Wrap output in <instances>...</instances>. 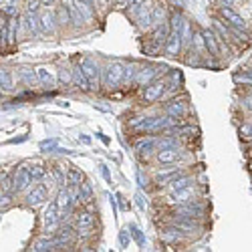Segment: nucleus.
I'll use <instances>...</instances> for the list:
<instances>
[{
	"label": "nucleus",
	"mask_w": 252,
	"mask_h": 252,
	"mask_svg": "<svg viewBox=\"0 0 252 252\" xmlns=\"http://www.w3.org/2000/svg\"><path fill=\"white\" fill-rule=\"evenodd\" d=\"M123 69L125 65L119 61H113V63H107L103 69H101V85L105 89H117L121 83H123Z\"/></svg>",
	"instance_id": "obj_1"
},
{
	"label": "nucleus",
	"mask_w": 252,
	"mask_h": 252,
	"mask_svg": "<svg viewBox=\"0 0 252 252\" xmlns=\"http://www.w3.org/2000/svg\"><path fill=\"white\" fill-rule=\"evenodd\" d=\"M81 71L85 75L87 83H89V91H99L101 89V67L93 57H83L79 61Z\"/></svg>",
	"instance_id": "obj_2"
},
{
	"label": "nucleus",
	"mask_w": 252,
	"mask_h": 252,
	"mask_svg": "<svg viewBox=\"0 0 252 252\" xmlns=\"http://www.w3.org/2000/svg\"><path fill=\"white\" fill-rule=\"evenodd\" d=\"M165 71H167L165 65H141L135 79H133V85L135 87H145L148 83L159 79V75H163Z\"/></svg>",
	"instance_id": "obj_3"
},
{
	"label": "nucleus",
	"mask_w": 252,
	"mask_h": 252,
	"mask_svg": "<svg viewBox=\"0 0 252 252\" xmlns=\"http://www.w3.org/2000/svg\"><path fill=\"white\" fill-rule=\"evenodd\" d=\"M16 36H18V14L8 16L2 23V27H0V45L12 47L16 43Z\"/></svg>",
	"instance_id": "obj_4"
},
{
	"label": "nucleus",
	"mask_w": 252,
	"mask_h": 252,
	"mask_svg": "<svg viewBox=\"0 0 252 252\" xmlns=\"http://www.w3.org/2000/svg\"><path fill=\"white\" fill-rule=\"evenodd\" d=\"M59 226H61V214H59V208H57L55 200H51L43 212V228H45L47 236H53Z\"/></svg>",
	"instance_id": "obj_5"
},
{
	"label": "nucleus",
	"mask_w": 252,
	"mask_h": 252,
	"mask_svg": "<svg viewBox=\"0 0 252 252\" xmlns=\"http://www.w3.org/2000/svg\"><path fill=\"white\" fill-rule=\"evenodd\" d=\"M55 204L59 208V214H61V222H65V216H69L73 210H75V202H73V196L69 192V188H59L57 190V196H55Z\"/></svg>",
	"instance_id": "obj_6"
},
{
	"label": "nucleus",
	"mask_w": 252,
	"mask_h": 252,
	"mask_svg": "<svg viewBox=\"0 0 252 252\" xmlns=\"http://www.w3.org/2000/svg\"><path fill=\"white\" fill-rule=\"evenodd\" d=\"M12 178H14V194H25L34 184L31 174H29V163H20L12 172Z\"/></svg>",
	"instance_id": "obj_7"
},
{
	"label": "nucleus",
	"mask_w": 252,
	"mask_h": 252,
	"mask_svg": "<svg viewBox=\"0 0 252 252\" xmlns=\"http://www.w3.org/2000/svg\"><path fill=\"white\" fill-rule=\"evenodd\" d=\"M200 36H202V43H204V51H206L210 57H220V53H222L220 36H218L212 29H202V31H200Z\"/></svg>",
	"instance_id": "obj_8"
},
{
	"label": "nucleus",
	"mask_w": 252,
	"mask_h": 252,
	"mask_svg": "<svg viewBox=\"0 0 252 252\" xmlns=\"http://www.w3.org/2000/svg\"><path fill=\"white\" fill-rule=\"evenodd\" d=\"M163 93H165V81L163 79H156V81L148 83V85L143 87L141 99H143V103H156V101H159L163 97Z\"/></svg>",
	"instance_id": "obj_9"
},
{
	"label": "nucleus",
	"mask_w": 252,
	"mask_h": 252,
	"mask_svg": "<svg viewBox=\"0 0 252 252\" xmlns=\"http://www.w3.org/2000/svg\"><path fill=\"white\" fill-rule=\"evenodd\" d=\"M47 200H49V192L40 184L29 188V190L25 192V204L29 208H38V206H43Z\"/></svg>",
	"instance_id": "obj_10"
},
{
	"label": "nucleus",
	"mask_w": 252,
	"mask_h": 252,
	"mask_svg": "<svg viewBox=\"0 0 252 252\" xmlns=\"http://www.w3.org/2000/svg\"><path fill=\"white\" fill-rule=\"evenodd\" d=\"M196 196H198V188H196V184H192V186H188V188H182V190L170 192V196H167V202L174 204V206H180V204H188V202L196 200Z\"/></svg>",
	"instance_id": "obj_11"
},
{
	"label": "nucleus",
	"mask_w": 252,
	"mask_h": 252,
	"mask_svg": "<svg viewBox=\"0 0 252 252\" xmlns=\"http://www.w3.org/2000/svg\"><path fill=\"white\" fill-rule=\"evenodd\" d=\"M38 25H40V32H45V34H57L59 32L57 14L51 8H47L38 14Z\"/></svg>",
	"instance_id": "obj_12"
},
{
	"label": "nucleus",
	"mask_w": 252,
	"mask_h": 252,
	"mask_svg": "<svg viewBox=\"0 0 252 252\" xmlns=\"http://www.w3.org/2000/svg\"><path fill=\"white\" fill-rule=\"evenodd\" d=\"M163 113L170 115V117H178V119H184L188 115V99L186 97H176L172 101H167L163 105Z\"/></svg>",
	"instance_id": "obj_13"
},
{
	"label": "nucleus",
	"mask_w": 252,
	"mask_h": 252,
	"mask_svg": "<svg viewBox=\"0 0 252 252\" xmlns=\"http://www.w3.org/2000/svg\"><path fill=\"white\" fill-rule=\"evenodd\" d=\"M163 53L165 57H180L182 55V36H180V31H170V34H167L165 43H163Z\"/></svg>",
	"instance_id": "obj_14"
},
{
	"label": "nucleus",
	"mask_w": 252,
	"mask_h": 252,
	"mask_svg": "<svg viewBox=\"0 0 252 252\" xmlns=\"http://www.w3.org/2000/svg\"><path fill=\"white\" fill-rule=\"evenodd\" d=\"M182 159H184L182 148H176V150H156V161L161 163V165H176Z\"/></svg>",
	"instance_id": "obj_15"
},
{
	"label": "nucleus",
	"mask_w": 252,
	"mask_h": 252,
	"mask_svg": "<svg viewBox=\"0 0 252 252\" xmlns=\"http://www.w3.org/2000/svg\"><path fill=\"white\" fill-rule=\"evenodd\" d=\"M133 150H135V154L139 158H148L150 154H156V150H158V137L145 135V137L137 139L135 145H133Z\"/></svg>",
	"instance_id": "obj_16"
},
{
	"label": "nucleus",
	"mask_w": 252,
	"mask_h": 252,
	"mask_svg": "<svg viewBox=\"0 0 252 252\" xmlns=\"http://www.w3.org/2000/svg\"><path fill=\"white\" fill-rule=\"evenodd\" d=\"M204 214V206L198 204L196 200L188 202V204H180L174 210V216H186V218H200Z\"/></svg>",
	"instance_id": "obj_17"
},
{
	"label": "nucleus",
	"mask_w": 252,
	"mask_h": 252,
	"mask_svg": "<svg viewBox=\"0 0 252 252\" xmlns=\"http://www.w3.org/2000/svg\"><path fill=\"white\" fill-rule=\"evenodd\" d=\"M220 18L226 20V23L230 27H236V29H244L246 23H244V18L232 8V6H226V4H220Z\"/></svg>",
	"instance_id": "obj_18"
},
{
	"label": "nucleus",
	"mask_w": 252,
	"mask_h": 252,
	"mask_svg": "<svg viewBox=\"0 0 252 252\" xmlns=\"http://www.w3.org/2000/svg\"><path fill=\"white\" fill-rule=\"evenodd\" d=\"M180 174H184V170L182 167H161V170H158L156 174H154V180H156V184H159V186H167L170 184L176 176H180Z\"/></svg>",
	"instance_id": "obj_19"
},
{
	"label": "nucleus",
	"mask_w": 252,
	"mask_h": 252,
	"mask_svg": "<svg viewBox=\"0 0 252 252\" xmlns=\"http://www.w3.org/2000/svg\"><path fill=\"white\" fill-rule=\"evenodd\" d=\"M135 18H137V27L141 29V31H150L152 29V6L150 4H141L135 12Z\"/></svg>",
	"instance_id": "obj_20"
},
{
	"label": "nucleus",
	"mask_w": 252,
	"mask_h": 252,
	"mask_svg": "<svg viewBox=\"0 0 252 252\" xmlns=\"http://www.w3.org/2000/svg\"><path fill=\"white\" fill-rule=\"evenodd\" d=\"M61 4H65L67 10H69V25H71L73 29H81L83 23H85V18H83V14L79 12L75 0H61Z\"/></svg>",
	"instance_id": "obj_21"
},
{
	"label": "nucleus",
	"mask_w": 252,
	"mask_h": 252,
	"mask_svg": "<svg viewBox=\"0 0 252 252\" xmlns=\"http://www.w3.org/2000/svg\"><path fill=\"white\" fill-rule=\"evenodd\" d=\"M73 228H95V214L89 210H79L73 216Z\"/></svg>",
	"instance_id": "obj_22"
},
{
	"label": "nucleus",
	"mask_w": 252,
	"mask_h": 252,
	"mask_svg": "<svg viewBox=\"0 0 252 252\" xmlns=\"http://www.w3.org/2000/svg\"><path fill=\"white\" fill-rule=\"evenodd\" d=\"M36 71V79H38V83H40V85H45L47 89H55L57 87V75L49 69V67H36L34 69Z\"/></svg>",
	"instance_id": "obj_23"
},
{
	"label": "nucleus",
	"mask_w": 252,
	"mask_h": 252,
	"mask_svg": "<svg viewBox=\"0 0 252 252\" xmlns=\"http://www.w3.org/2000/svg\"><path fill=\"white\" fill-rule=\"evenodd\" d=\"M0 91L2 93L14 91V71L8 67H0Z\"/></svg>",
	"instance_id": "obj_24"
},
{
	"label": "nucleus",
	"mask_w": 252,
	"mask_h": 252,
	"mask_svg": "<svg viewBox=\"0 0 252 252\" xmlns=\"http://www.w3.org/2000/svg\"><path fill=\"white\" fill-rule=\"evenodd\" d=\"M192 184H196V178L192 176V174H180V176H176L170 184H167V190L170 192H176V190H182V188H188V186H192Z\"/></svg>",
	"instance_id": "obj_25"
},
{
	"label": "nucleus",
	"mask_w": 252,
	"mask_h": 252,
	"mask_svg": "<svg viewBox=\"0 0 252 252\" xmlns=\"http://www.w3.org/2000/svg\"><path fill=\"white\" fill-rule=\"evenodd\" d=\"M172 224L174 226H178L184 234H192V232H196L198 230V222H196V218H186V216H174V220H172Z\"/></svg>",
	"instance_id": "obj_26"
},
{
	"label": "nucleus",
	"mask_w": 252,
	"mask_h": 252,
	"mask_svg": "<svg viewBox=\"0 0 252 252\" xmlns=\"http://www.w3.org/2000/svg\"><path fill=\"white\" fill-rule=\"evenodd\" d=\"M159 238L163 240V242H170V244H176V242H180L182 238H184V232L178 228V226H174V224H170L167 228H163L161 232H159Z\"/></svg>",
	"instance_id": "obj_27"
},
{
	"label": "nucleus",
	"mask_w": 252,
	"mask_h": 252,
	"mask_svg": "<svg viewBox=\"0 0 252 252\" xmlns=\"http://www.w3.org/2000/svg\"><path fill=\"white\" fill-rule=\"evenodd\" d=\"M167 34H170V25H167V23H163V25H159V27L154 29V34H152L154 49H161V47H163Z\"/></svg>",
	"instance_id": "obj_28"
},
{
	"label": "nucleus",
	"mask_w": 252,
	"mask_h": 252,
	"mask_svg": "<svg viewBox=\"0 0 252 252\" xmlns=\"http://www.w3.org/2000/svg\"><path fill=\"white\" fill-rule=\"evenodd\" d=\"M176 148H182V141L178 135L163 133L161 137H158V150H176Z\"/></svg>",
	"instance_id": "obj_29"
},
{
	"label": "nucleus",
	"mask_w": 252,
	"mask_h": 252,
	"mask_svg": "<svg viewBox=\"0 0 252 252\" xmlns=\"http://www.w3.org/2000/svg\"><path fill=\"white\" fill-rule=\"evenodd\" d=\"M163 23H167L165 6L159 4V2H156V4L152 6V29H156V27H159V25H163Z\"/></svg>",
	"instance_id": "obj_30"
},
{
	"label": "nucleus",
	"mask_w": 252,
	"mask_h": 252,
	"mask_svg": "<svg viewBox=\"0 0 252 252\" xmlns=\"http://www.w3.org/2000/svg\"><path fill=\"white\" fill-rule=\"evenodd\" d=\"M16 75H18L20 83H25L27 87H34L36 83H38V79H36V71L31 69V67H20Z\"/></svg>",
	"instance_id": "obj_31"
},
{
	"label": "nucleus",
	"mask_w": 252,
	"mask_h": 252,
	"mask_svg": "<svg viewBox=\"0 0 252 252\" xmlns=\"http://www.w3.org/2000/svg\"><path fill=\"white\" fill-rule=\"evenodd\" d=\"M95 196V190H93V184L83 180L81 186H79V204H89Z\"/></svg>",
	"instance_id": "obj_32"
},
{
	"label": "nucleus",
	"mask_w": 252,
	"mask_h": 252,
	"mask_svg": "<svg viewBox=\"0 0 252 252\" xmlns=\"http://www.w3.org/2000/svg\"><path fill=\"white\" fill-rule=\"evenodd\" d=\"M139 67H141L139 63L129 61L127 65H125V69H123V83H121V85H133V79H135V75H137Z\"/></svg>",
	"instance_id": "obj_33"
},
{
	"label": "nucleus",
	"mask_w": 252,
	"mask_h": 252,
	"mask_svg": "<svg viewBox=\"0 0 252 252\" xmlns=\"http://www.w3.org/2000/svg\"><path fill=\"white\" fill-rule=\"evenodd\" d=\"M71 77H73V85H75L77 89L89 91V83H87L85 75H83V71H81V65H79V63H77V65L73 67V71H71Z\"/></svg>",
	"instance_id": "obj_34"
},
{
	"label": "nucleus",
	"mask_w": 252,
	"mask_h": 252,
	"mask_svg": "<svg viewBox=\"0 0 252 252\" xmlns=\"http://www.w3.org/2000/svg\"><path fill=\"white\" fill-rule=\"evenodd\" d=\"M31 250H34V252H47V250H57V244H55L53 236H45V238H38L36 242H32Z\"/></svg>",
	"instance_id": "obj_35"
},
{
	"label": "nucleus",
	"mask_w": 252,
	"mask_h": 252,
	"mask_svg": "<svg viewBox=\"0 0 252 252\" xmlns=\"http://www.w3.org/2000/svg\"><path fill=\"white\" fill-rule=\"evenodd\" d=\"M51 176L55 178V184H57L59 188L67 186V170H65V165L55 163V165L51 167Z\"/></svg>",
	"instance_id": "obj_36"
},
{
	"label": "nucleus",
	"mask_w": 252,
	"mask_h": 252,
	"mask_svg": "<svg viewBox=\"0 0 252 252\" xmlns=\"http://www.w3.org/2000/svg\"><path fill=\"white\" fill-rule=\"evenodd\" d=\"M83 180H85L83 178V172H79L77 167H69L67 170V186L69 188H79Z\"/></svg>",
	"instance_id": "obj_37"
},
{
	"label": "nucleus",
	"mask_w": 252,
	"mask_h": 252,
	"mask_svg": "<svg viewBox=\"0 0 252 252\" xmlns=\"http://www.w3.org/2000/svg\"><path fill=\"white\" fill-rule=\"evenodd\" d=\"M29 174H31L32 182H34V184H38V182H40V178H43V176L47 174V170H45V165H40V163H29Z\"/></svg>",
	"instance_id": "obj_38"
},
{
	"label": "nucleus",
	"mask_w": 252,
	"mask_h": 252,
	"mask_svg": "<svg viewBox=\"0 0 252 252\" xmlns=\"http://www.w3.org/2000/svg\"><path fill=\"white\" fill-rule=\"evenodd\" d=\"M127 228H129V232H131V238L137 242V246L139 248H145V234L141 232V228L137 224H129Z\"/></svg>",
	"instance_id": "obj_39"
},
{
	"label": "nucleus",
	"mask_w": 252,
	"mask_h": 252,
	"mask_svg": "<svg viewBox=\"0 0 252 252\" xmlns=\"http://www.w3.org/2000/svg\"><path fill=\"white\" fill-rule=\"evenodd\" d=\"M55 14H57V23H59V27H69V10H67V6L65 4H61L57 10H55Z\"/></svg>",
	"instance_id": "obj_40"
},
{
	"label": "nucleus",
	"mask_w": 252,
	"mask_h": 252,
	"mask_svg": "<svg viewBox=\"0 0 252 252\" xmlns=\"http://www.w3.org/2000/svg\"><path fill=\"white\" fill-rule=\"evenodd\" d=\"M38 184H40V186H43V188H45V190L49 192V196H51V194H53L55 190H59V186L55 184V178L51 176V172H49V174H45L43 178H40V182H38Z\"/></svg>",
	"instance_id": "obj_41"
},
{
	"label": "nucleus",
	"mask_w": 252,
	"mask_h": 252,
	"mask_svg": "<svg viewBox=\"0 0 252 252\" xmlns=\"http://www.w3.org/2000/svg\"><path fill=\"white\" fill-rule=\"evenodd\" d=\"M38 148H40V152H57V148H59V139H45V141H40V145H38Z\"/></svg>",
	"instance_id": "obj_42"
},
{
	"label": "nucleus",
	"mask_w": 252,
	"mask_h": 252,
	"mask_svg": "<svg viewBox=\"0 0 252 252\" xmlns=\"http://www.w3.org/2000/svg\"><path fill=\"white\" fill-rule=\"evenodd\" d=\"M12 202H14V194H8V192H4V190H0V210L10 208Z\"/></svg>",
	"instance_id": "obj_43"
},
{
	"label": "nucleus",
	"mask_w": 252,
	"mask_h": 252,
	"mask_svg": "<svg viewBox=\"0 0 252 252\" xmlns=\"http://www.w3.org/2000/svg\"><path fill=\"white\" fill-rule=\"evenodd\" d=\"M129 242H131L129 228H121L119 230V244H121V248H129Z\"/></svg>",
	"instance_id": "obj_44"
},
{
	"label": "nucleus",
	"mask_w": 252,
	"mask_h": 252,
	"mask_svg": "<svg viewBox=\"0 0 252 252\" xmlns=\"http://www.w3.org/2000/svg\"><path fill=\"white\" fill-rule=\"evenodd\" d=\"M57 81L65 83V85H73V77H71V71L69 69H61L59 75H57Z\"/></svg>",
	"instance_id": "obj_45"
},
{
	"label": "nucleus",
	"mask_w": 252,
	"mask_h": 252,
	"mask_svg": "<svg viewBox=\"0 0 252 252\" xmlns=\"http://www.w3.org/2000/svg\"><path fill=\"white\" fill-rule=\"evenodd\" d=\"M135 206L141 210V212H145V210H148V198L143 196V192H137V194H135Z\"/></svg>",
	"instance_id": "obj_46"
},
{
	"label": "nucleus",
	"mask_w": 252,
	"mask_h": 252,
	"mask_svg": "<svg viewBox=\"0 0 252 252\" xmlns=\"http://www.w3.org/2000/svg\"><path fill=\"white\" fill-rule=\"evenodd\" d=\"M40 0H25V12H38Z\"/></svg>",
	"instance_id": "obj_47"
},
{
	"label": "nucleus",
	"mask_w": 252,
	"mask_h": 252,
	"mask_svg": "<svg viewBox=\"0 0 252 252\" xmlns=\"http://www.w3.org/2000/svg\"><path fill=\"white\" fill-rule=\"evenodd\" d=\"M135 180H137V186L141 188V190H143V188H148V186H150V184H148V178L143 176V170H141V167H137V172H135Z\"/></svg>",
	"instance_id": "obj_48"
},
{
	"label": "nucleus",
	"mask_w": 252,
	"mask_h": 252,
	"mask_svg": "<svg viewBox=\"0 0 252 252\" xmlns=\"http://www.w3.org/2000/svg\"><path fill=\"white\" fill-rule=\"evenodd\" d=\"M143 2H145V0H127V6H125V8H129L131 12H135Z\"/></svg>",
	"instance_id": "obj_49"
},
{
	"label": "nucleus",
	"mask_w": 252,
	"mask_h": 252,
	"mask_svg": "<svg viewBox=\"0 0 252 252\" xmlns=\"http://www.w3.org/2000/svg\"><path fill=\"white\" fill-rule=\"evenodd\" d=\"M143 119H145V115H137V117L129 119V127H131V129H137V127H139V125L143 123Z\"/></svg>",
	"instance_id": "obj_50"
},
{
	"label": "nucleus",
	"mask_w": 252,
	"mask_h": 252,
	"mask_svg": "<svg viewBox=\"0 0 252 252\" xmlns=\"http://www.w3.org/2000/svg\"><path fill=\"white\" fill-rule=\"evenodd\" d=\"M99 167H101V176L105 178V182H107V184H111L113 180H111V174H109V167H107V165H105V163H101Z\"/></svg>",
	"instance_id": "obj_51"
},
{
	"label": "nucleus",
	"mask_w": 252,
	"mask_h": 252,
	"mask_svg": "<svg viewBox=\"0 0 252 252\" xmlns=\"http://www.w3.org/2000/svg\"><path fill=\"white\" fill-rule=\"evenodd\" d=\"M115 200H117V208L127 210V202H125V196L123 194H115Z\"/></svg>",
	"instance_id": "obj_52"
},
{
	"label": "nucleus",
	"mask_w": 252,
	"mask_h": 252,
	"mask_svg": "<svg viewBox=\"0 0 252 252\" xmlns=\"http://www.w3.org/2000/svg\"><path fill=\"white\" fill-rule=\"evenodd\" d=\"M240 133H242L246 139H252V125H242V127H240Z\"/></svg>",
	"instance_id": "obj_53"
},
{
	"label": "nucleus",
	"mask_w": 252,
	"mask_h": 252,
	"mask_svg": "<svg viewBox=\"0 0 252 252\" xmlns=\"http://www.w3.org/2000/svg\"><path fill=\"white\" fill-rule=\"evenodd\" d=\"M79 141H83V143H87V145H89V143H91V137L85 135V133H81V135H79Z\"/></svg>",
	"instance_id": "obj_54"
},
{
	"label": "nucleus",
	"mask_w": 252,
	"mask_h": 252,
	"mask_svg": "<svg viewBox=\"0 0 252 252\" xmlns=\"http://www.w3.org/2000/svg\"><path fill=\"white\" fill-rule=\"evenodd\" d=\"M53 4H55V0H40V6H47V8H49V6H53Z\"/></svg>",
	"instance_id": "obj_55"
},
{
	"label": "nucleus",
	"mask_w": 252,
	"mask_h": 252,
	"mask_svg": "<svg viewBox=\"0 0 252 252\" xmlns=\"http://www.w3.org/2000/svg\"><path fill=\"white\" fill-rule=\"evenodd\" d=\"M99 139H101L103 143H109V137H107V135H103V133H99Z\"/></svg>",
	"instance_id": "obj_56"
},
{
	"label": "nucleus",
	"mask_w": 252,
	"mask_h": 252,
	"mask_svg": "<svg viewBox=\"0 0 252 252\" xmlns=\"http://www.w3.org/2000/svg\"><path fill=\"white\" fill-rule=\"evenodd\" d=\"M220 2L226 4V6H232V4H234V0H220Z\"/></svg>",
	"instance_id": "obj_57"
},
{
	"label": "nucleus",
	"mask_w": 252,
	"mask_h": 252,
	"mask_svg": "<svg viewBox=\"0 0 252 252\" xmlns=\"http://www.w3.org/2000/svg\"><path fill=\"white\" fill-rule=\"evenodd\" d=\"M2 178H4V176H2V174H0V182H2Z\"/></svg>",
	"instance_id": "obj_58"
},
{
	"label": "nucleus",
	"mask_w": 252,
	"mask_h": 252,
	"mask_svg": "<svg viewBox=\"0 0 252 252\" xmlns=\"http://www.w3.org/2000/svg\"><path fill=\"white\" fill-rule=\"evenodd\" d=\"M0 99H2V91H0Z\"/></svg>",
	"instance_id": "obj_59"
}]
</instances>
